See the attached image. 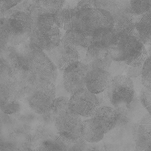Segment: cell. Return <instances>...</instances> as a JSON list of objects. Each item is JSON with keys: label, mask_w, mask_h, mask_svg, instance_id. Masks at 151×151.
Listing matches in <instances>:
<instances>
[{"label": "cell", "mask_w": 151, "mask_h": 151, "mask_svg": "<svg viewBox=\"0 0 151 151\" xmlns=\"http://www.w3.org/2000/svg\"><path fill=\"white\" fill-rule=\"evenodd\" d=\"M51 112L59 134L73 141L82 137L83 121L82 117L71 109L69 98H56Z\"/></svg>", "instance_id": "obj_1"}, {"label": "cell", "mask_w": 151, "mask_h": 151, "mask_svg": "<svg viewBox=\"0 0 151 151\" xmlns=\"http://www.w3.org/2000/svg\"><path fill=\"white\" fill-rule=\"evenodd\" d=\"M33 20L29 36L31 43L47 51L57 47L61 42L62 35L54 14H40L33 17Z\"/></svg>", "instance_id": "obj_2"}, {"label": "cell", "mask_w": 151, "mask_h": 151, "mask_svg": "<svg viewBox=\"0 0 151 151\" xmlns=\"http://www.w3.org/2000/svg\"><path fill=\"white\" fill-rule=\"evenodd\" d=\"M109 52L112 60L124 62L133 67L142 66L149 56L139 38L132 35L120 36L117 42L109 47Z\"/></svg>", "instance_id": "obj_3"}, {"label": "cell", "mask_w": 151, "mask_h": 151, "mask_svg": "<svg viewBox=\"0 0 151 151\" xmlns=\"http://www.w3.org/2000/svg\"><path fill=\"white\" fill-rule=\"evenodd\" d=\"M33 24L30 15L23 11L9 18H1V42L15 46L24 42L29 38Z\"/></svg>", "instance_id": "obj_4"}, {"label": "cell", "mask_w": 151, "mask_h": 151, "mask_svg": "<svg viewBox=\"0 0 151 151\" xmlns=\"http://www.w3.org/2000/svg\"><path fill=\"white\" fill-rule=\"evenodd\" d=\"M114 18L108 11L100 8H85L77 10L68 25L71 29L91 33L97 28H114Z\"/></svg>", "instance_id": "obj_5"}, {"label": "cell", "mask_w": 151, "mask_h": 151, "mask_svg": "<svg viewBox=\"0 0 151 151\" xmlns=\"http://www.w3.org/2000/svg\"><path fill=\"white\" fill-rule=\"evenodd\" d=\"M29 47L27 53L24 55L27 59L29 71L41 82L55 83L58 70L55 63L45 51L36 44L31 43Z\"/></svg>", "instance_id": "obj_6"}, {"label": "cell", "mask_w": 151, "mask_h": 151, "mask_svg": "<svg viewBox=\"0 0 151 151\" xmlns=\"http://www.w3.org/2000/svg\"><path fill=\"white\" fill-rule=\"evenodd\" d=\"M107 90L110 102L117 108L127 107L137 97L133 81L126 75L113 77Z\"/></svg>", "instance_id": "obj_7"}, {"label": "cell", "mask_w": 151, "mask_h": 151, "mask_svg": "<svg viewBox=\"0 0 151 151\" xmlns=\"http://www.w3.org/2000/svg\"><path fill=\"white\" fill-rule=\"evenodd\" d=\"M56 98L54 83L44 81L37 85L28 94L27 101L31 110L38 114L50 111Z\"/></svg>", "instance_id": "obj_8"}, {"label": "cell", "mask_w": 151, "mask_h": 151, "mask_svg": "<svg viewBox=\"0 0 151 151\" xmlns=\"http://www.w3.org/2000/svg\"><path fill=\"white\" fill-rule=\"evenodd\" d=\"M71 109L82 117L90 118L99 106V100L95 94L86 87L71 94L70 98Z\"/></svg>", "instance_id": "obj_9"}, {"label": "cell", "mask_w": 151, "mask_h": 151, "mask_svg": "<svg viewBox=\"0 0 151 151\" xmlns=\"http://www.w3.org/2000/svg\"><path fill=\"white\" fill-rule=\"evenodd\" d=\"M89 69L81 61L70 65L63 71V84L67 92L72 94L86 87V79Z\"/></svg>", "instance_id": "obj_10"}, {"label": "cell", "mask_w": 151, "mask_h": 151, "mask_svg": "<svg viewBox=\"0 0 151 151\" xmlns=\"http://www.w3.org/2000/svg\"><path fill=\"white\" fill-rule=\"evenodd\" d=\"M85 60L89 64L90 70L99 68L107 71L113 60L109 47L101 41L93 42L88 47Z\"/></svg>", "instance_id": "obj_11"}, {"label": "cell", "mask_w": 151, "mask_h": 151, "mask_svg": "<svg viewBox=\"0 0 151 151\" xmlns=\"http://www.w3.org/2000/svg\"><path fill=\"white\" fill-rule=\"evenodd\" d=\"M50 58L56 65L58 70L63 71L68 66L75 62L80 61L79 52L74 47L59 45L56 48L48 51Z\"/></svg>", "instance_id": "obj_12"}, {"label": "cell", "mask_w": 151, "mask_h": 151, "mask_svg": "<svg viewBox=\"0 0 151 151\" xmlns=\"http://www.w3.org/2000/svg\"><path fill=\"white\" fill-rule=\"evenodd\" d=\"M113 78L107 71L99 68L93 69L89 71L86 76V88L93 93H100L107 89Z\"/></svg>", "instance_id": "obj_13"}, {"label": "cell", "mask_w": 151, "mask_h": 151, "mask_svg": "<svg viewBox=\"0 0 151 151\" xmlns=\"http://www.w3.org/2000/svg\"><path fill=\"white\" fill-rule=\"evenodd\" d=\"M142 16L130 12H125L114 18V28L120 36L132 35L138 37L137 27Z\"/></svg>", "instance_id": "obj_14"}, {"label": "cell", "mask_w": 151, "mask_h": 151, "mask_svg": "<svg viewBox=\"0 0 151 151\" xmlns=\"http://www.w3.org/2000/svg\"><path fill=\"white\" fill-rule=\"evenodd\" d=\"M105 134L103 124L98 119L90 117L83 121L82 137L87 142H99L103 139Z\"/></svg>", "instance_id": "obj_15"}, {"label": "cell", "mask_w": 151, "mask_h": 151, "mask_svg": "<svg viewBox=\"0 0 151 151\" xmlns=\"http://www.w3.org/2000/svg\"><path fill=\"white\" fill-rule=\"evenodd\" d=\"M92 35V33L77 29L67 31L60 44L75 48L78 47H88L93 42Z\"/></svg>", "instance_id": "obj_16"}, {"label": "cell", "mask_w": 151, "mask_h": 151, "mask_svg": "<svg viewBox=\"0 0 151 151\" xmlns=\"http://www.w3.org/2000/svg\"><path fill=\"white\" fill-rule=\"evenodd\" d=\"M8 59L9 75L13 79L20 80L29 72L28 60L24 55L12 53L8 56Z\"/></svg>", "instance_id": "obj_17"}, {"label": "cell", "mask_w": 151, "mask_h": 151, "mask_svg": "<svg viewBox=\"0 0 151 151\" xmlns=\"http://www.w3.org/2000/svg\"><path fill=\"white\" fill-rule=\"evenodd\" d=\"M0 100L12 102L17 101L23 94L19 88L17 81L6 75L1 76Z\"/></svg>", "instance_id": "obj_18"}, {"label": "cell", "mask_w": 151, "mask_h": 151, "mask_svg": "<svg viewBox=\"0 0 151 151\" xmlns=\"http://www.w3.org/2000/svg\"><path fill=\"white\" fill-rule=\"evenodd\" d=\"M91 117L98 119L103 124L105 133L113 130L117 125L119 115L117 110L111 106H104L98 108Z\"/></svg>", "instance_id": "obj_19"}, {"label": "cell", "mask_w": 151, "mask_h": 151, "mask_svg": "<svg viewBox=\"0 0 151 151\" xmlns=\"http://www.w3.org/2000/svg\"><path fill=\"white\" fill-rule=\"evenodd\" d=\"M92 36L93 42H102L109 47L115 44L120 37L114 28H97L93 32Z\"/></svg>", "instance_id": "obj_20"}, {"label": "cell", "mask_w": 151, "mask_h": 151, "mask_svg": "<svg viewBox=\"0 0 151 151\" xmlns=\"http://www.w3.org/2000/svg\"><path fill=\"white\" fill-rule=\"evenodd\" d=\"M138 37L145 45H151V10L142 16L137 25Z\"/></svg>", "instance_id": "obj_21"}, {"label": "cell", "mask_w": 151, "mask_h": 151, "mask_svg": "<svg viewBox=\"0 0 151 151\" xmlns=\"http://www.w3.org/2000/svg\"><path fill=\"white\" fill-rule=\"evenodd\" d=\"M65 0H35L39 15L55 14L64 7Z\"/></svg>", "instance_id": "obj_22"}, {"label": "cell", "mask_w": 151, "mask_h": 151, "mask_svg": "<svg viewBox=\"0 0 151 151\" xmlns=\"http://www.w3.org/2000/svg\"><path fill=\"white\" fill-rule=\"evenodd\" d=\"M130 0H106V4L102 8L110 12L113 17L125 12L130 8Z\"/></svg>", "instance_id": "obj_23"}, {"label": "cell", "mask_w": 151, "mask_h": 151, "mask_svg": "<svg viewBox=\"0 0 151 151\" xmlns=\"http://www.w3.org/2000/svg\"><path fill=\"white\" fill-rule=\"evenodd\" d=\"M52 126L47 125L37 120L31 125V133L35 140L46 139L52 133Z\"/></svg>", "instance_id": "obj_24"}, {"label": "cell", "mask_w": 151, "mask_h": 151, "mask_svg": "<svg viewBox=\"0 0 151 151\" xmlns=\"http://www.w3.org/2000/svg\"><path fill=\"white\" fill-rule=\"evenodd\" d=\"M76 9H63L54 14L57 24L60 29H63L64 26L68 24L71 19L75 16Z\"/></svg>", "instance_id": "obj_25"}, {"label": "cell", "mask_w": 151, "mask_h": 151, "mask_svg": "<svg viewBox=\"0 0 151 151\" xmlns=\"http://www.w3.org/2000/svg\"><path fill=\"white\" fill-rule=\"evenodd\" d=\"M129 9L134 14L143 15L151 10V0H130Z\"/></svg>", "instance_id": "obj_26"}, {"label": "cell", "mask_w": 151, "mask_h": 151, "mask_svg": "<svg viewBox=\"0 0 151 151\" xmlns=\"http://www.w3.org/2000/svg\"><path fill=\"white\" fill-rule=\"evenodd\" d=\"M141 82L143 86L151 89V56H149L142 65Z\"/></svg>", "instance_id": "obj_27"}, {"label": "cell", "mask_w": 151, "mask_h": 151, "mask_svg": "<svg viewBox=\"0 0 151 151\" xmlns=\"http://www.w3.org/2000/svg\"><path fill=\"white\" fill-rule=\"evenodd\" d=\"M0 106L2 112L8 115L17 114L21 109V104L17 100L12 102L0 100Z\"/></svg>", "instance_id": "obj_28"}, {"label": "cell", "mask_w": 151, "mask_h": 151, "mask_svg": "<svg viewBox=\"0 0 151 151\" xmlns=\"http://www.w3.org/2000/svg\"><path fill=\"white\" fill-rule=\"evenodd\" d=\"M139 99L141 104L149 114L151 113V89L143 87L140 90Z\"/></svg>", "instance_id": "obj_29"}, {"label": "cell", "mask_w": 151, "mask_h": 151, "mask_svg": "<svg viewBox=\"0 0 151 151\" xmlns=\"http://www.w3.org/2000/svg\"><path fill=\"white\" fill-rule=\"evenodd\" d=\"M129 65L124 62L113 60L108 72L113 77L119 75H123L126 73Z\"/></svg>", "instance_id": "obj_30"}, {"label": "cell", "mask_w": 151, "mask_h": 151, "mask_svg": "<svg viewBox=\"0 0 151 151\" xmlns=\"http://www.w3.org/2000/svg\"><path fill=\"white\" fill-rule=\"evenodd\" d=\"M37 120L49 126L55 127L51 110L47 112L38 114Z\"/></svg>", "instance_id": "obj_31"}, {"label": "cell", "mask_w": 151, "mask_h": 151, "mask_svg": "<svg viewBox=\"0 0 151 151\" xmlns=\"http://www.w3.org/2000/svg\"><path fill=\"white\" fill-rule=\"evenodd\" d=\"M142 66L138 67H133L129 65L127 71L126 73L127 76L131 79L132 78L137 77L141 75Z\"/></svg>", "instance_id": "obj_32"}, {"label": "cell", "mask_w": 151, "mask_h": 151, "mask_svg": "<svg viewBox=\"0 0 151 151\" xmlns=\"http://www.w3.org/2000/svg\"><path fill=\"white\" fill-rule=\"evenodd\" d=\"M97 4L95 0H80L78 2L76 9L77 10L85 8H97Z\"/></svg>", "instance_id": "obj_33"}, {"label": "cell", "mask_w": 151, "mask_h": 151, "mask_svg": "<svg viewBox=\"0 0 151 151\" xmlns=\"http://www.w3.org/2000/svg\"><path fill=\"white\" fill-rule=\"evenodd\" d=\"M149 47H148V49L147 50L149 56H151V45H148Z\"/></svg>", "instance_id": "obj_34"}, {"label": "cell", "mask_w": 151, "mask_h": 151, "mask_svg": "<svg viewBox=\"0 0 151 151\" xmlns=\"http://www.w3.org/2000/svg\"><path fill=\"white\" fill-rule=\"evenodd\" d=\"M78 1H80V0H78ZM95 1H96V0H95Z\"/></svg>", "instance_id": "obj_35"}, {"label": "cell", "mask_w": 151, "mask_h": 151, "mask_svg": "<svg viewBox=\"0 0 151 151\" xmlns=\"http://www.w3.org/2000/svg\"></svg>", "instance_id": "obj_36"}]
</instances>
